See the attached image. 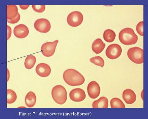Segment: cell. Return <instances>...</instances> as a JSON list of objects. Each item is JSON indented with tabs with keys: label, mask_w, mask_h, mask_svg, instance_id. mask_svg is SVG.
<instances>
[{
	"label": "cell",
	"mask_w": 148,
	"mask_h": 119,
	"mask_svg": "<svg viewBox=\"0 0 148 119\" xmlns=\"http://www.w3.org/2000/svg\"><path fill=\"white\" fill-rule=\"evenodd\" d=\"M93 108H108V101L105 97H101L98 100L94 101L92 105Z\"/></svg>",
	"instance_id": "obj_17"
},
{
	"label": "cell",
	"mask_w": 148,
	"mask_h": 119,
	"mask_svg": "<svg viewBox=\"0 0 148 119\" xmlns=\"http://www.w3.org/2000/svg\"><path fill=\"white\" fill-rule=\"evenodd\" d=\"M20 8L22 10H25L27 9L29 7V5H19Z\"/></svg>",
	"instance_id": "obj_27"
},
{
	"label": "cell",
	"mask_w": 148,
	"mask_h": 119,
	"mask_svg": "<svg viewBox=\"0 0 148 119\" xmlns=\"http://www.w3.org/2000/svg\"><path fill=\"white\" fill-rule=\"evenodd\" d=\"M52 97L58 104L62 105L64 104L67 100V93L65 88L61 85L55 86L51 92Z\"/></svg>",
	"instance_id": "obj_3"
},
{
	"label": "cell",
	"mask_w": 148,
	"mask_h": 119,
	"mask_svg": "<svg viewBox=\"0 0 148 119\" xmlns=\"http://www.w3.org/2000/svg\"><path fill=\"white\" fill-rule=\"evenodd\" d=\"M119 38L123 44L129 46L135 44L137 42L138 37L134 30L130 28H126L120 32Z\"/></svg>",
	"instance_id": "obj_2"
},
{
	"label": "cell",
	"mask_w": 148,
	"mask_h": 119,
	"mask_svg": "<svg viewBox=\"0 0 148 119\" xmlns=\"http://www.w3.org/2000/svg\"><path fill=\"white\" fill-rule=\"evenodd\" d=\"M7 40L10 38L12 33V30L11 27L8 25H7Z\"/></svg>",
	"instance_id": "obj_26"
},
{
	"label": "cell",
	"mask_w": 148,
	"mask_h": 119,
	"mask_svg": "<svg viewBox=\"0 0 148 119\" xmlns=\"http://www.w3.org/2000/svg\"><path fill=\"white\" fill-rule=\"evenodd\" d=\"M69 97L73 101L80 102L86 98V95L84 91L81 88H76L72 90L69 93Z\"/></svg>",
	"instance_id": "obj_9"
},
{
	"label": "cell",
	"mask_w": 148,
	"mask_h": 119,
	"mask_svg": "<svg viewBox=\"0 0 148 119\" xmlns=\"http://www.w3.org/2000/svg\"><path fill=\"white\" fill-rule=\"evenodd\" d=\"M36 101V97L33 92L30 91L26 95L25 98V102L26 106L29 108L33 107Z\"/></svg>",
	"instance_id": "obj_16"
},
{
	"label": "cell",
	"mask_w": 148,
	"mask_h": 119,
	"mask_svg": "<svg viewBox=\"0 0 148 119\" xmlns=\"http://www.w3.org/2000/svg\"><path fill=\"white\" fill-rule=\"evenodd\" d=\"M91 63L96 65L99 66L101 68L103 67L104 65V61L101 57L96 56L92 57L90 60Z\"/></svg>",
	"instance_id": "obj_22"
},
{
	"label": "cell",
	"mask_w": 148,
	"mask_h": 119,
	"mask_svg": "<svg viewBox=\"0 0 148 119\" xmlns=\"http://www.w3.org/2000/svg\"><path fill=\"white\" fill-rule=\"evenodd\" d=\"M143 90L142 92L141 93V97L143 100Z\"/></svg>",
	"instance_id": "obj_29"
},
{
	"label": "cell",
	"mask_w": 148,
	"mask_h": 119,
	"mask_svg": "<svg viewBox=\"0 0 148 119\" xmlns=\"http://www.w3.org/2000/svg\"><path fill=\"white\" fill-rule=\"evenodd\" d=\"M36 72L39 76L46 77L49 76L51 73V69L48 64L45 63H41L36 66Z\"/></svg>",
	"instance_id": "obj_12"
},
{
	"label": "cell",
	"mask_w": 148,
	"mask_h": 119,
	"mask_svg": "<svg viewBox=\"0 0 148 119\" xmlns=\"http://www.w3.org/2000/svg\"><path fill=\"white\" fill-rule=\"evenodd\" d=\"M33 10L36 12L38 13H42L44 12L45 10L46 7L45 5H32Z\"/></svg>",
	"instance_id": "obj_23"
},
{
	"label": "cell",
	"mask_w": 148,
	"mask_h": 119,
	"mask_svg": "<svg viewBox=\"0 0 148 119\" xmlns=\"http://www.w3.org/2000/svg\"><path fill=\"white\" fill-rule=\"evenodd\" d=\"M21 18V16L20 14L18 13L17 16L16 17L11 20H7V22L11 24H14L17 23L20 21Z\"/></svg>",
	"instance_id": "obj_25"
},
{
	"label": "cell",
	"mask_w": 148,
	"mask_h": 119,
	"mask_svg": "<svg viewBox=\"0 0 148 119\" xmlns=\"http://www.w3.org/2000/svg\"><path fill=\"white\" fill-rule=\"evenodd\" d=\"M111 107L112 108H125V106L123 102L119 98H112L110 101Z\"/></svg>",
	"instance_id": "obj_20"
},
{
	"label": "cell",
	"mask_w": 148,
	"mask_h": 119,
	"mask_svg": "<svg viewBox=\"0 0 148 119\" xmlns=\"http://www.w3.org/2000/svg\"><path fill=\"white\" fill-rule=\"evenodd\" d=\"M18 8L14 5H9L7 6V19L8 20L14 19L17 16Z\"/></svg>",
	"instance_id": "obj_15"
},
{
	"label": "cell",
	"mask_w": 148,
	"mask_h": 119,
	"mask_svg": "<svg viewBox=\"0 0 148 119\" xmlns=\"http://www.w3.org/2000/svg\"><path fill=\"white\" fill-rule=\"evenodd\" d=\"M123 98L127 104H132L135 102L136 96L132 90L130 89H127L123 93Z\"/></svg>",
	"instance_id": "obj_13"
},
{
	"label": "cell",
	"mask_w": 148,
	"mask_h": 119,
	"mask_svg": "<svg viewBox=\"0 0 148 119\" xmlns=\"http://www.w3.org/2000/svg\"><path fill=\"white\" fill-rule=\"evenodd\" d=\"M58 42V40H57L53 42H47L43 44L41 48L43 55L47 57H49L53 56L55 53Z\"/></svg>",
	"instance_id": "obj_8"
},
{
	"label": "cell",
	"mask_w": 148,
	"mask_h": 119,
	"mask_svg": "<svg viewBox=\"0 0 148 119\" xmlns=\"http://www.w3.org/2000/svg\"><path fill=\"white\" fill-rule=\"evenodd\" d=\"M106 47L105 44L100 38H97L93 42L92 45V49L96 54L101 53Z\"/></svg>",
	"instance_id": "obj_14"
},
{
	"label": "cell",
	"mask_w": 148,
	"mask_h": 119,
	"mask_svg": "<svg viewBox=\"0 0 148 119\" xmlns=\"http://www.w3.org/2000/svg\"><path fill=\"white\" fill-rule=\"evenodd\" d=\"M116 34L113 30L108 29L106 30L103 34V38L104 40L108 43H112L115 40Z\"/></svg>",
	"instance_id": "obj_18"
},
{
	"label": "cell",
	"mask_w": 148,
	"mask_h": 119,
	"mask_svg": "<svg viewBox=\"0 0 148 119\" xmlns=\"http://www.w3.org/2000/svg\"><path fill=\"white\" fill-rule=\"evenodd\" d=\"M29 32L28 27L23 24H20L17 25L14 29V36L18 38H25L28 35Z\"/></svg>",
	"instance_id": "obj_11"
},
{
	"label": "cell",
	"mask_w": 148,
	"mask_h": 119,
	"mask_svg": "<svg viewBox=\"0 0 148 119\" xmlns=\"http://www.w3.org/2000/svg\"><path fill=\"white\" fill-rule=\"evenodd\" d=\"M129 58L133 62L140 64L143 62V51L138 47L130 49L127 52Z\"/></svg>",
	"instance_id": "obj_4"
},
{
	"label": "cell",
	"mask_w": 148,
	"mask_h": 119,
	"mask_svg": "<svg viewBox=\"0 0 148 119\" xmlns=\"http://www.w3.org/2000/svg\"><path fill=\"white\" fill-rule=\"evenodd\" d=\"M63 77L65 82L71 86L81 85L85 81L84 76L79 72L73 69L66 70L63 74Z\"/></svg>",
	"instance_id": "obj_1"
},
{
	"label": "cell",
	"mask_w": 148,
	"mask_h": 119,
	"mask_svg": "<svg viewBox=\"0 0 148 119\" xmlns=\"http://www.w3.org/2000/svg\"><path fill=\"white\" fill-rule=\"evenodd\" d=\"M36 62V59L34 56L32 55H28L25 60V66L27 69H31L34 66Z\"/></svg>",
	"instance_id": "obj_19"
},
{
	"label": "cell",
	"mask_w": 148,
	"mask_h": 119,
	"mask_svg": "<svg viewBox=\"0 0 148 119\" xmlns=\"http://www.w3.org/2000/svg\"><path fill=\"white\" fill-rule=\"evenodd\" d=\"M7 103L12 104L14 103L16 100L17 96L16 93L10 89L7 90Z\"/></svg>",
	"instance_id": "obj_21"
},
{
	"label": "cell",
	"mask_w": 148,
	"mask_h": 119,
	"mask_svg": "<svg viewBox=\"0 0 148 119\" xmlns=\"http://www.w3.org/2000/svg\"><path fill=\"white\" fill-rule=\"evenodd\" d=\"M34 27L37 31L42 33L49 32L51 29V24L49 21L45 18L37 20L34 22Z\"/></svg>",
	"instance_id": "obj_7"
},
{
	"label": "cell",
	"mask_w": 148,
	"mask_h": 119,
	"mask_svg": "<svg viewBox=\"0 0 148 119\" xmlns=\"http://www.w3.org/2000/svg\"><path fill=\"white\" fill-rule=\"evenodd\" d=\"M7 70H8L7 82H8V80H9V79L10 78V74L9 71L8 69H7Z\"/></svg>",
	"instance_id": "obj_28"
},
{
	"label": "cell",
	"mask_w": 148,
	"mask_h": 119,
	"mask_svg": "<svg viewBox=\"0 0 148 119\" xmlns=\"http://www.w3.org/2000/svg\"><path fill=\"white\" fill-rule=\"evenodd\" d=\"M122 53L121 47L116 44L109 45L106 49V54L107 57L111 60L118 58L121 55Z\"/></svg>",
	"instance_id": "obj_6"
},
{
	"label": "cell",
	"mask_w": 148,
	"mask_h": 119,
	"mask_svg": "<svg viewBox=\"0 0 148 119\" xmlns=\"http://www.w3.org/2000/svg\"><path fill=\"white\" fill-rule=\"evenodd\" d=\"M87 90L88 95L91 98L96 99L100 95V88L99 84L96 81L90 82L88 85Z\"/></svg>",
	"instance_id": "obj_10"
},
{
	"label": "cell",
	"mask_w": 148,
	"mask_h": 119,
	"mask_svg": "<svg viewBox=\"0 0 148 119\" xmlns=\"http://www.w3.org/2000/svg\"><path fill=\"white\" fill-rule=\"evenodd\" d=\"M84 20L82 14L79 11L73 12L68 16L67 21L68 25L73 27H76L80 25Z\"/></svg>",
	"instance_id": "obj_5"
},
{
	"label": "cell",
	"mask_w": 148,
	"mask_h": 119,
	"mask_svg": "<svg viewBox=\"0 0 148 119\" xmlns=\"http://www.w3.org/2000/svg\"><path fill=\"white\" fill-rule=\"evenodd\" d=\"M136 30L139 34L142 36H143V21L138 23L136 27Z\"/></svg>",
	"instance_id": "obj_24"
}]
</instances>
